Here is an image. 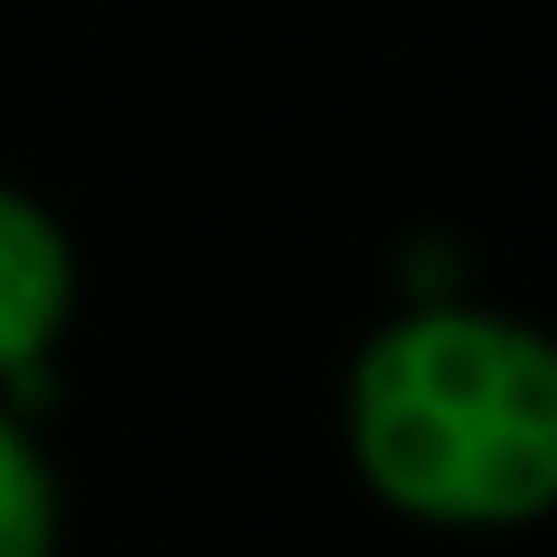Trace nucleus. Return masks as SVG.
<instances>
[{"instance_id": "obj_3", "label": "nucleus", "mask_w": 557, "mask_h": 557, "mask_svg": "<svg viewBox=\"0 0 557 557\" xmlns=\"http://www.w3.org/2000/svg\"><path fill=\"white\" fill-rule=\"evenodd\" d=\"M52 531H61L52 470L17 426V409H0V557H52Z\"/></svg>"}, {"instance_id": "obj_1", "label": "nucleus", "mask_w": 557, "mask_h": 557, "mask_svg": "<svg viewBox=\"0 0 557 557\" xmlns=\"http://www.w3.org/2000/svg\"><path fill=\"white\" fill-rule=\"evenodd\" d=\"M357 479L435 531L557 513V339L487 305H409L348 366Z\"/></svg>"}, {"instance_id": "obj_2", "label": "nucleus", "mask_w": 557, "mask_h": 557, "mask_svg": "<svg viewBox=\"0 0 557 557\" xmlns=\"http://www.w3.org/2000/svg\"><path fill=\"white\" fill-rule=\"evenodd\" d=\"M70 305H78L70 235L52 226V209L0 183V383L17 392L44 383V348L70 331Z\"/></svg>"}]
</instances>
